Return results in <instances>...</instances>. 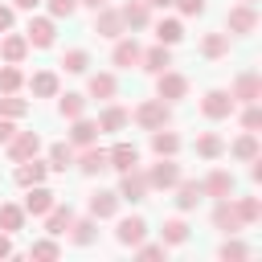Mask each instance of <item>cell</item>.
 I'll list each match as a JSON object with an SVG mask.
<instances>
[{
	"label": "cell",
	"instance_id": "cell-1",
	"mask_svg": "<svg viewBox=\"0 0 262 262\" xmlns=\"http://www.w3.org/2000/svg\"><path fill=\"white\" fill-rule=\"evenodd\" d=\"M131 119H135L143 131H160V127L172 123V102H164V98H143V102L131 111Z\"/></svg>",
	"mask_w": 262,
	"mask_h": 262
},
{
	"label": "cell",
	"instance_id": "cell-2",
	"mask_svg": "<svg viewBox=\"0 0 262 262\" xmlns=\"http://www.w3.org/2000/svg\"><path fill=\"white\" fill-rule=\"evenodd\" d=\"M119 201H131V205H139V201H147V192H151V184H147V172H139V168H127V172H119Z\"/></svg>",
	"mask_w": 262,
	"mask_h": 262
},
{
	"label": "cell",
	"instance_id": "cell-3",
	"mask_svg": "<svg viewBox=\"0 0 262 262\" xmlns=\"http://www.w3.org/2000/svg\"><path fill=\"white\" fill-rule=\"evenodd\" d=\"M237 111V102H233V94L229 90H221V86H213V90H205V98H201V115L205 119H229Z\"/></svg>",
	"mask_w": 262,
	"mask_h": 262
},
{
	"label": "cell",
	"instance_id": "cell-4",
	"mask_svg": "<svg viewBox=\"0 0 262 262\" xmlns=\"http://www.w3.org/2000/svg\"><path fill=\"white\" fill-rule=\"evenodd\" d=\"M25 41H29V49H49L57 41V20L53 16H29Z\"/></svg>",
	"mask_w": 262,
	"mask_h": 262
},
{
	"label": "cell",
	"instance_id": "cell-5",
	"mask_svg": "<svg viewBox=\"0 0 262 262\" xmlns=\"http://www.w3.org/2000/svg\"><path fill=\"white\" fill-rule=\"evenodd\" d=\"M156 98H164V102H180V98H188V78L176 74V70L168 66L164 74H156Z\"/></svg>",
	"mask_w": 262,
	"mask_h": 262
},
{
	"label": "cell",
	"instance_id": "cell-6",
	"mask_svg": "<svg viewBox=\"0 0 262 262\" xmlns=\"http://www.w3.org/2000/svg\"><path fill=\"white\" fill-rule=\"evenodd\" d=\"M258 29V12H254V4H233L229 12H225V33H233V37H250Z\"/></svg>",
	"mask_w": 262,
	"mask_h": 262
},
{
	"label": "cell",
	"instance_id": "cell-7",
	"mask_svg": "<svg viewBox=\"0 0 262 262\" xmlns=\"http://www.w3.org/2000/svg\"><path fill=\"white\" fill-rule=\"evenodd\" d=\"M176 180H180V164H176L172 156H160V164L147 168V184H151V192H156V188L168 192V188H176Z\"/></svg>",
	"mask_w": 262,
	"mask_h": 262
},
{
	"label": "cell",
	"instance_id": "cell-8",
	"mask_svg": "<svg viewBox=\"0 0 262 262\" xmlns=\"http://www.w3.org/2000/svg\"><path fill=\"white\" fill-rule=\"evenodd\" d=\"M94 33H98V37H106V41H115V37H123V33H127V25H123V16H119V8H111V4H102V8H94Z\"/></svg>",
	"mask_w": 262,
	"mask_h": 262
},
{
	"label": "cell",
	"instance_id": "cell-9",
	"mask_svg": "<svg viewBox=\"0 0 262 262\" xmlns=\"http://www.w3.org/2000/svg\"><path fill=\"white\" fill-rule=\"evenodd\" d=\"M4 147H8V160L20 164V160H33V156L41 151V135H37V131H16Z\"/></svg>",
	"mask_w": 262,
	"mask_h": 262
},
{
	"label": "cell",
	"instance_id": "cell-10",
	"mask_svg": "<svg viewBox=\"0 0 262 262\" xmlns=\"http://www.w3.org/2000/svg\"><path fill=\"white\" fill-rule=\"evenodd\" d=\"M53 205H57V192L53 188H45V184H29L25 188V213L29 217H45Z\"/></svg>",
	"mask_w": 262,
	"mask_h": 262
},
{
	"label": "cell",
	"instance_id": "cell-11",
	"mask_svg": "<svg viewBox=\"0 0 262 262\" xmlns=\"http://www.w3.org/2000/svg\"><path fill=\"white\" fill-rule=\"evenodd\" d=\"M213 229H221V233H242V229H246L242 217H237L233 196H221V201L213 205Z\"/></svg>",
	"mask_w": 262,
	"mask_h": 262
},
{
	"label": "cell",
	"instance_id": "cell-12",
	"mask_svg": "<svg viewBox=\"0 0 262 262\" xmlns=\"http://www.w3.org/2000/svg\"><path fill=\"white\" fill-rule=\"evenodd\" d=\"M143 237H147V221H143L139 213H131V217H119V229H115V242H119V246L135 250Z\"/></svg>",
	"mask_w": 262,
	"mask_h": 262
},
{
	"label": "cell",
	"instance_id": "cell-13",
	"mask_svg": "<svg viewBox=\"0 0 262 262\" xmlns=\"http://www.w3.org/2000/svg\"><path fill=\"white\" fill-rule=\"evenodd\" d=\"M229 94H233V102H258V98H262V78H258L254 70H242V74L233 78Z\"/></svg>",
	"mask_w": 262,
	"mask_h": 262
},
{
	"label": "cell",
	"instance_id": "cell-14",
	"mask_svg": "<svg viewBox=\"0 0 262 262\" xmlns=\"http://www.w3.org/2000/svg\"><path fill=\"white\" fill-rule=\"evenodd\" d=\"M119 192H111V188H98V192H90V217L94 221H111V217H119Z\"/></svg>",
	"mask_w": 262,
	"mask_h": 262
},
{
	"label": "cell",
	"instance_id": "cell-15",
	"mask_svg": "<svg viewBox=\"0 0 262 262\" xmlns=\"http://www.w3.org/2000/svg\"><path fill=\"white\" fill-rule=\"evenodd\" d=\"M106 168H115V172L139 168V147H135V143H127V139H119L115 147H106Z\"/></svg>",
	"mask_w": 262,
	"mask_h": 262
},
{
	"label": "cell",
	"instance_id": "cell-16",
	"mask_svg": "<svg viewBox=\"0 0 262 262\" xmlns=\"http://www.w3.org/2000/svg\"><path fill=\"white\" fill-rule=\"evenodd\" d=\"M45 176H49V164L45 160H20L16 168H12V180L20 184V188H29V184H45Z\"/></svg>",
	"mask_w": 262,
	"mask_h": 262
},
{
	"label": "cell",
	"instance_id": "cell-17",
	"mask_svg": "<svg viewBox=\"0 0 262 262\" xmlns=\"http://www.w3.org/2000/svg\"><path fill=\"white\" fill-rule=\"evenodd\" d=\"M201 188H205V196L221 201V196H233L237 180H233V172H225V168H213V172H209V176L201 180Z\"/></svg>",
	"mask_w": 262,
	"mask_h": 262
},
{
	"label": "cell",
	"instance_id": "cell-18",
	"mask_svg": "<svg viewBox=\"0 0 262 262\" xmlns=\"http://www.w3.org/2000/svg\"><path fill=\"white\" fill-rule=\"evenodd\" d=\"M139 41L135 37H115V49H111V61L119 66V70H131V66H139Z\"/></svg>",
	"mask_w": 262,
	"mask_h": 262
},
{
	"label": "cell",
	"instance_id": "cell-19",
	"mask_svg": "<svg viewBox=\"0 0 262 262\" xmlns=\"http://www.w3.org/2000/svg\"><path fill=\"white\" fill-rule=\"evenodd\" d=\"M139 66H143L151 78H156V74H164V70L172 66V45H160V41H156L151 49H143V53H139Z\"/></svg>",
	"mask_w": 262,
	"mask_h": 262
},
{
	"label": "cell",
	"instance_id": "cell-20",
	"mask_svg": "<svg viewBox=\"0 0 262 262\" xmlns=\"http://www.w3.org/2000/svg\"><path fill=\"white\" fill-rule=\"evenodd\" d=\"M115 94H119V78H115V74H106V70L90 74V82H86V98H102V102H111Z\"/></svg>",
	"mask_w": 262,
	"mask_h": 262
},
{
	"label": "cell",
	"instance_id": "cell-21",
	"mask_svg": "<svg viewBox=\"0 0 262 262\" xmlns=\"http://www.w3.org/2000/svg\"><path fill=\"white\" fill-rule=\"evenodd\" d=\"M74 164H78V172L82 176H98V172H106V147H82L78 156H74Z\"/></svg>",
	"mask_w": 262,
	"mask_h": 262
},
{
	"label": "cell",
	"instance_id": "cell-22",
	"mask_svg": "<svg viewBox=\"0 0 262 262\" xmlns=\"http://www.w3.org/2000/svg\"><path fill=\"white\" fill-rule=\"evenodd\" d=\"M201 201H205L201 180H184V176H180V180H176V209H180V213H192Z\"/></svg>",
	"mask_w": 262,
	"mask_h": 262
},
{
	"label": "cell",
	"instance_id": "cell-23",
	"mask_svg": "<svg viewBox=\"0 0 262 262\" xmlns=\"http://www.w3.org/2000/svg\"><path fill=\"white\" fill-rule=\"evenodd\" d=\"M29 57V41H25V33H4L0 37V61H12V66H20Z\"/></svg>",
	"mask_w": 262,
	"mask_h": 262
},
{
	"label": "cell",
	"instance_id": "cell-24",
	"mask_svg": "<svg viewBox=\"0 0 262 262\" xmlns=\"http://www.w3.org/2000/svg\"><path fill=\"white\" fill-rule=\"evenodd\" d=\"M94 139H98V119H86V115L70 119V143L74 147H90Z\"/></svg>",
	"mask_w": 262,
	"mask_h": 262
},
{
	"label": "cell",
	"instance_id": "cell-25",
	"mask_svg": "<svg viewBox=\"0 0 262 262\" xmlns=\"http://www.w3.org/2000/svg\"><path fill=\"white\" fill-rule=\"evenodd\" d=\"M119 16H123L127 29H147V25H151V8H147V0H127V4L119 8Z\"/></svg>",
	"mask_w": 262,
	"mask_h": 262
},
{
	"label": "cell",
	"instance_id": "cell-26",
	"mask_svg": "<svg viewBox=\"0 0 262 262\" xmlns=\"http://www.w3.org/2000/svg\"><path fill=\"white\" fill-rule=\"evenodd\" d=\"M127 123H131V111H127V106H119V102H106V106H102V115H98V131H111V135H115V131H123Z\"/></svg>",
	"mask_w": 262,
	"mask_h": 262
},
{
	"label": "cell",
	"instance_id": "cell-27",
	"mask_svg": "<svg viewBox=\"0 0 262 262\" xmlns=\"http://www.w3.org/2000/svg\"><path fill=\"white\" fill-rule=\"evenodd\" d=\"M29 90H33V98H57L61 82H57V74H53V70H37V74L29 78Z\"/></svg>",
	"mask_w": 262,
	"mask_h": 262
},
{
	"label": "cell",
	"instance_id": "cell-28",
	"mask_svg": "<svg viewBox=\"0 0 262 262\" xmlns=\"http://www.w3.org/2000/svg\"><path fill=\"white\" fill-rule=\"evenodd\" d=\"M229 156H233V160H242V164H250L254 156H262V147H258V135H254V131H242V135L229 143Z\"/></svg>",
	"mask_w": 262,
	"mask_h": 262
},
{
	"label": "cell",
	"instance_id": "cell-29",
	"mask_svg": "<svg viewBox=\"0 0 262 262\" xmlns=\"http://www.w3.org/2000/svg\"><path fill=\"white\" fill-rule=\"evenodd\" d=\"M74 156H78V147L70 143V139H61V143H53L49 147V172H66V168H74Z\"/></svg>",
	"mask_w": 262,
	"mask_h": 262
},
{
	"label": "cell",
	"instance_id": "cell-30",
	"mask_svg": "<svg viewBox=\"0 0 262 262\" xmlns=\"http://www.w3.org/2000/svg\"><path fill=\"white\" fill-rule=\"evenodd\" d=\"M70 221H74V209H70V205H53V209L45 213V233H49V237H61V233L70 229Z\"/></svg>",
	"mask_w": 262,
	"mask_h": 262
},
{
	"label": "cell",
	"instance_id": "cell-31",
	"mask_svg": "<svg viewBox=\"0 0 262 262\" xmlns=\"http://www.w3.org/2000/svg\"><path fill=\"white\" fill-rule=\"evenodd\" d=\"M66 233H70V242H74V246H90V242L98 237V221H94V217H74Z\"/></svg>",
	"mask_w": 262,
	"mask_h": 262
},
{
	"label": "cell",
	"instance_id": "cell-32",
	"mask_svg": "<svg viewBox=\"0 0 262 262\" xmlns=\"http://www.w3.org/2000/svg\"><path fill=\"white\" fill-rule=\"evenodd\" d=\"M156 41H160V45H176V41H184V20H180V16H164V20H156Z\"/></svg>",
	"mask_w": 262,
	"mask_h": 262
},
{
	"label": "cell",
	"instance_id": "cell-33",
	"mask_svg": "<svg viewBox=\"0 0 262 262\" xmlns=\"http://www.w3.org/2000/svg\"><path fill=\"white\" fill-rule=\"evenodd\" d=\"M225 53H229V33H205V37H201V57L217 61V57H225Z\"/></svg>",
	"mask_w": 262,
	"mask_h": 262
},
{
	"label": "cell",
	"instance_id": "cell-34",
	"mask_svg": "<svg viewBox=\"0 0 262 262\" xmlns=\"http://www.w3.org/2000/svg\"><path fill=\"white\" fill-rule=\"evenodd\" d=\"M86 94H74V90H66V94H57V115L61 119H78V115H86Z\"/></svg>",
	"mask_w": 262,
	"mask_h": 262
},
{
	"label": "cell",
	"instance_id": "cell-35",
	"mask_svg": "<svg viewBox=\"0 0 262 262\" xmlns=\"http://www.w3.org/2000/svg\"><path fill=\"white\" fill-rule=\"evenodd\" d=\"M151 151H156V156H176V151H180V135L168 131V127L151 131Z\"/></svg>",
	"mask_w": 262,
	"mask_h": 262
},
{
	"label": "cell",
	"instance_id": "cell-36",
	"mask_svg": "<svg viewBox=\"0 0 262 262\" xmlns=\"http://www.w3.org/2000/svg\"><path fill=\"white\" fill-rule=\"evenodd\" d=\"M160 237H164V246H184L188 242V221L184 217H168L164 229H160Z\"/></svg>",
	"mask_w": 262,
	"mask_h": 262
},
{
	"label": "cell",
	"instance_id": "cell-37",
	"mask_svg": "<svg viewBox=\"0 0 262 262\" xmlns=\"http://www.w3.org/2000/svg\"><path fill=\"white\" fill-rule=\"evenodd\" d=\"M20 86H25V74H20V66H12V61H0V94H20Z\"/></svg>",
	"mask_w": 262,
	"mask_h": 262
},
{
	"label": "cell",
	"instance_id": "cell-38",
	"mask_svg": "<svg viewBox=\"0 0 262 262\" xmlns=\"http://www.w3.org/2000/svg\"><path fill=\"white\" fill-rule=\"evenodd\" d=\"M196 156H201V160H217V156H225V139L213 135V131L196 135Z\"/></svg>",
	"mask_w": 262,
	"mask_h": 262
},
{
	"label": "cell",
	"instance_id": "cell-39",
	"mask_svg": "<svg viewBox=\"0 0 262 262\" xmlns=\"http://www.w3.org/2000/svg\"><path fill=\"white\" fill-rule=\"evenodd\" d=\"M25 205H0V229L4 233H16V229H25Z\"/></svg>",
	"mask_w": 262,
	"mask_h": 262
},
{
	"label": "cell",
	"instance_id": "cell-40",
	"mask_svg": "<svg viewBox=\"0 0 262 262\" xmlns=\"http://www.w3.org/2000/svg\"><path fill=\"white\" fill-rule=\"evenodd\" d=\"M29 115V98L20 94H0V119H25Z\"/></svg>",
	"mask_w": 262,
	"mask_h": 262
},
{
	"label": "cell",
	"instance_id": "cell-41",
	"mask_svg": "<svg viewBox=\"0 0 262 262\" xmlns=\"http://www.w3.org/2000/svg\"><path fill=\"white\" fill-rule=\"evenodd\" d=\"M233 205H237V217H242V225H254V221H262V201H258V196H237Z\"/></svg>",
	"mask_w": 262,
	"mask_h": 262
},
{
	"label": "cell",
	"instance_id": "cell-42",
	"mask_svg": "<svg viewBox=\"0 0 262 262\" xmlns=\"http://www.w3.org/2000/svg\"><path fill=\"white\" fill-rule=\"evenodd\" d=\"M61 66H66V74H86L90 70V53L86 49H66L61 53Z\"/></svg>",
	"mask_w": 262,
	"mask_h": 262
},
{
	"label": "cell",
	"instance_id": "cell-43",
	"mask_svg": "<svg viewBox=\"0 0 262 262\" xmlns=\"http://www.w3.org/2000/svg\"><path fill=\"white\" fill-rule=\"evenodd\" d=\"M57 254H61L57 237H41V242H33V246H29V258H45V262H53Z\"/></svg>",
	"mask_w": 262,
	"mask_h": 262
},
{
	"label": "cell",
	"instance_id": "cell-44",
	"mask_svg": "<svg viewBox=\"0 0 262 262\" xmlns=\"http://www.w3.org/2000/svg\"><path fill=\"white\" fill-rule=\"evenodd\" d=\"M225 262H242V258H250V246L246 242H237L233 233H229V242H221V250H217Z\"/></svg>",
	"mask_w": 262,
	"mask_h": 262
},
{
	"label": "cell",
	"instance_id": "cell-45",
	"mask_svg": "<svg viewBox=\"0 0 262 262\" xmlns=\"http://www.w3.org/2000/svg\"><path fill=\"white\" fill-rule=\"evenodd\" d=\"M45 8H49V16L53 20H70L74 12H78V0H41Z\"/></svg>",
	"mask_w": 262,
	"mask_h": 262
},
{
	"label": "cell",
	"instance_id": "cell-46",
	"mask_svg": "<svg viewBox=\"0 0 262 262\" xmlns=\"http://www.w3.org/2000/svg\"><path fill=\"white\" fill-rule=\"evenodd\" d=\"M135 258H143V262L168 258V246H164V242H139V246H135Z\"/></svg>",
	"mask_w": 262,
	"mask_h": 262
},
{
	"label": "cell",
	"instance_id": "cell-47",
	"mask_svg": "<svg viewBox=\"0 0 262 262\" xmlns=\"http://www.w3.org/2000/svg\"><path fill=\"white\" fill-rule=\"evenodd\" d=\"M242 127H246V131H258V127H262V106H258V102H246V106H242Z\"/></svg>",
	"mask_w": 262,
	"mask_h": 262
},
{
	"label": "cell",
	"instance_id": "cell-48",
	"mask_svg": "<svg viewBox=\"0 0 262 262\" xmlns=\"http://www.w3.org/2000/svg\"><path fill=\"white\" fill-rule=\"evenodd\" d=\"M172 4H176L180 16H201V12L209 8V0H172Z\"/></svg>",
	"mask_w": 262,
	"mask_h": 262
},
{
	"label": "cell",
	"instance_id": "cell-49",
	"mask_svg": "<svg viewBox=\"0 0 262 262\" xmlns=\"http://www.w3.org/2000/svg\"><path fill=\"white\" fill-rule=\"evenodd\" d=\"M12 25H16V8L12 4H0V33H8Z\"/></svg>",
	"mask_w": 262,
	"mask_h": 262
},
{
	"label": "cell",
	"instance_id": "cell-50",
	"mask_svg": "<svg viewBox=\"0 0 262 262\" xmlns=\"http://www.w3.org/2000/svg\"><path fill=\"white\" fill-rule=\"evenodd\" d=\"M12 135H16V119H0V147H4Z\"/></svg>",
	"mask_w": 262,
	"mask_h": 262
},
{
	"label": "cell",
	"instance_id": "cell-51",
	"mask_svg": "<svg viewBox=\"0 0 262 262\" xmlns=\"http://www.w3.org/2000/svg\"><path fill=\"white\" fill-rule=\"evenodd\" d=\"M0 258H12V233L0 229Z\"/></svg>",
	"mask_w": 262,
	"mask_h": 262
},
{
	"label": "cell",
	"instance_id": "cell-52",
	"mask_svg": "<svg viewBox=\"0 0 262 262\" xmlns=\"http://www.w3.org/2000/svg\"><path fill=\"white\" fill-rule=\"evenodd\" d=\"M37 4H41V0H12V8H25V12H33Z\"/></svg>",
	"mask_w": 262,
	"mask_h": 262
},
{
	"label": "cell",
	"instance_id": "cell-53",
	"mask_svg": "<svg viewBox=\"0 0 262 262\" xmlns=\"http://www.w3.org/2000/svg\"><path fill=\"white\" fill-rule=\"evenodd\" d=\"M102 4H111V0H78V8H90V12H94V8H102Z\"/></svg>",
	"mask_w": 262,
	"mask_h": 262
},
{
	"label": "cell",
	"instance_id": "cell-54",
	"mask_svg": "<svg viewBox=\"0 0 262 262\" xmlns=\"http://www.w3.org/2000/svg\"><path fill=\"white\" fill-rule=\"evenodd\" d=\"M172 0H147V8H168Z\"/></svg>",
	"mask_w": 262,
	"mask_h": 262
},
{
	"label": "cell",
	"instance_id": "cell-55",
	"mask_svg": "<svg viewBox=\"0 0 262 262\" xmlns=\"http://www.w3.org/2000/svg\"><path fill=\"white\" fill-rule=\"evenodd\" d=\"M242 4H254V0H242Z\"/></svg>",
	"mask_w": 262,
	"mask_h": 262
}]
</instances>
